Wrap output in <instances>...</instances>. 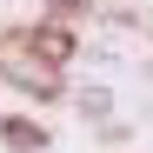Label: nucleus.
Masks as SVG:
<instances>
[{"label":"nucleus","mask_w":153,"mask_h":153,"mask_svg":"<svg viewBox=\"0 0 153 153\" xmlns=\"http://www.w3.org/2000/svg\"><path fill=\"white\" fill-rule=\"evenodd\" d=\"M0 140H13V146H47V133L27 126V120H0Z\"/></svg>","instance_id":"nucleus-1"},{"label":"nucleus","mask_w":153,"mask_h":153,"mask_svg":"<svg viewBox=\"0 0 153 153\" xmlns=\"http://www.w3.org/2000/svg\"><path fill=\"white\" fill-rule=\"evenodd\" d=\"M33 40H40V47H47V53H53V60H67V53H73V40H67L60 27H47V33H33Z\"/></svg>","instance_id":"nucleus-2"},{"label":"nucleus","mask_w":153,"mask_h":153,"mask_svg":"<svg viewBox=\"0 0 153 153\" xmlns=\"http://www.w3.org/2000/svg\"><path fill=\"white\" fill-rule=\"evenodd\" d=\"M87 7V0H53V13H80Z\"/></svg>","instance_id":"nucleus-3"}]
</instances>
